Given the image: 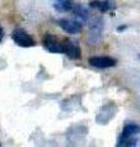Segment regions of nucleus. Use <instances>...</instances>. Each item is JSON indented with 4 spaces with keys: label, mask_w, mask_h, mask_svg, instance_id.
Segmentation results:
<instances>
[{
    "label": "nucleus",
    "mask_w": 140,
    "mask_h": 147,
    "mask_svg": "<svg viewBox=\"0 0 140 147\" xmlns=\"http://www.w3.org/2000/svg\"><path fill=\"white\" fill-rule=\"evenodd\" d=\"M11 38L14 39V42H15L18 47L30 48V47H35L36 45V40L22 28L14 30L12 34H11Z\"/></svg>",
    "instance_id": "obj_1"
},
{
    "label": "nucleus",
    "mask_w": 140,
    "mask_h": 147,
    "mask_svg": "<svg viewBox=\"0 0 140 147\" xmlns=\"http://www.w3.org/2000/svg\"><path fill=\"white\" fill-rule=\"evenodd\" d=\"M43 44L50 53H63V40H59L53 34L47 33L43 38Z\"/></svg>",
    "instance_id": "obj_2"
},
{
    "label": "nucleus",
    "mask_w": 140,
    "mask_h": 147,
    "mask_svg": "<svg viewBox=\"0 0 140 147\" xmlns=\"http://www.w3.org/2000/svg\"><path fill=\"white\" fill-rule=\"evenodd\" d=\"M58 25L59 27L62 28L63 31H65L67 33L69 34H76V33H80L82 31V25L77 21H74V20H68V18H62V20L58 21Z\"/></svg>",
    "instance_id": "obj_3"
},
{
    "label": "nucleus",
    "mask_w": 140,
    "mask_h": 147,
    "mask_svg": "<svg viewBox=\"0 0 140 147\" xmlns=\"http://www.w3.org/2000/svg\"><path fill=\"white\" fill-rule=\"evenodd\" d=\"M63 53L67 54L70 59H80L81 50L77 43L70 39H63Z\"/></svg>",
    "instance_id": "obj_4"
},
{
    "label": "nucleus",
    "mask_w": 140,
    "mask_h": 147,
    "mask_svg": "<svg viewBox=\"0 0 140 147\" xmlns=\"http://www.w3.org/2000/svg\"><path fill=\"white\" fill-rule=\"evenodd\" d=\"M88 64L91 66H95L99 69H107V67L114 66L117 61H116V59L111 57H92L88 59Z\"/></svg>",
    "instance_id": "obj_5"
},
{
    "label": "nucleus",
    "mask_w": 140,
    "mask_h": 147,
    "mask_svg": "<svg viewBox=\"0 0 140 147\" xmlns=\"http://www.w3.org/2000/svg\"><path fill=\"white\" fill-rule=\"evenodd\" d=\"M90 6L93 9H97L101 12H106V11H109L111 9H113L114 4L109 1V0H93V1L90 3Z\"/></svg>",
    "instance_id": "obj_6"
},
{
    "label": "nucleus",
    "mask_w": 140,
    "mask_h": 147,
    "mask_svg": "<svg viewBox=\"0 0 140 147\" xmlns=\"http://www.w3.org/2000/svg\"><path fill=\"white\" fill-rule=\"evenodd\" d=\"M71 12H73L75 16L80 17L81 20H84V21H86L87 18H88V11H87L82 5H80V4H73Z\"/></svg>",
    "instance_id": "obj_7"
},
{
    "label": "nucleus",
    "mask_w": 140,
    "mask_h": 147,
    "mask_svg": "<svg viewBox=\"0 0 140 147\" xmlns=\"http://www.w3.org/2000/svg\"><path fill=\"white\" fill-rule=\"evenodd\" d=\"M140 132V126L137 124H127L123 127V136H133Z\"/></svg>",
    "instance_id": "obj_8"
},
{
    "label": "nucleus",
    "mask_w": 140,
    "mask_h": 147,
    "mask_svg": "<svg viewBox=\"0 0 140 147\" xmlns=\"http://www.w3.org/2000/svg\"><path fill=\"white\" fill-rule=\"evenodd\" d=\"M54 9L59 12H69L73 9V4L70 3V0H64V1H59L54 4Z\"/></svg>",
    "instance_id": "obj_9"
},
{
    "label": "nucleus",
    "mask_w": 140,
    "mask_h": 147,
    "mask_svg": "<svg viewBox=\"0 0 140 147\" xmlns=\"http://www.w3.org/2000/svg\"><path fill=\"white\" fill-rule=\"evenodd\" d=\"M117 146L122 147V146H137V141L134 139H132V136H120L118 142H117Z\"/></svg>",
    "instance_id": "obj_10"
},
{
    "label": "nucleus",
    "mask_w": 140,
    "mask_h": 147,
    "mask_svg": "<svg viewBox=\"0 0 140 147\" xmlns=\"http://www.w3.org/2000/svg\"><path fill=\"white\" fill-rule=\"evenodd\" d=\"M3 38H4V30H3L1 25H0V42L3 40Z\"/></svg>",
    "instance_id": "obj_11"
},
{
    "label": "nucleus",
    "mask_w": 140,
    "mask_h": 147,
    "mask_svg": "<svg viewBox=\"0 0 140 147\" xmlns=\"http://www.w3.org/2000/svg\"><path fill=\"white\" fill-rule=\"evenodd\" d=\"M125 28H127V26H125V25H124V26H122V27H119V28H118V30H119V31H123V30H125Z\"/></svg>",
    "instance_id": "obj_12"
},
{
    "label": "nucleus",
    "mask_w": 140,
    "mask_h": 147,
    "mask_svg": "<svg viewBox=\"0 0 140 147\" xmlns=\"http://www.w3.org/2000/svg\"><path fill=\"white\" fill-rule=\"evenodd\" d=\"M58 1H64V0H58Z\"/></svg>",
    "instance_id": "obj_13"
},
{
    "label": "nucleus",
    "mask_w": 140,
    "mask_h": 147,
    "mask_svg": "<svg viewBox=\"0 0 140 147\" xmlns=\"http://www.w3.org/2000/svg\"><path fill=\"white\" fill-rule=\"evenodd\" d=\"M0 146H1V144H0Z\"/></svg>",
    "instance_id": "obj_14"
},
{
    "label": "nucleus",
    "mask_w": 140,
    "mask_h": 147,
    "mask_svg": "<svg viewBox=\"0 0 140 147\" xmlns=\"http://www.w3.org/2000/svg\"><path fill=\"white\" fill-rule=\"evenodd\" d=\"M139 58H140V55H139Z\"/></svg>",
    "instance_id": "obj_15"
}]
</instances>
